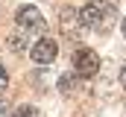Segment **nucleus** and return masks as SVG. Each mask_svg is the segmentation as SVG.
Masks as SVG:
<instances>
[{
  "label": "nucleus",
  "mask_w": 126,
  "mask_h": 117,
  "mask_svg": "<svg viewBox=\"0 0 126 117\" xmlns=\"http://www.w3.org/2000/svg\"><path fill=\"white\" fill-rule=\"evenodd\" d=\"M15 24H18V32L30 35V32H44V15L35 9V6H21L15 12Z\"/></svg>",
  "instance_id": "obj_3"
},
{
  "label": "nucleus",
  "mask_w": 126,
  "mask_h": 117,
  "mask_svg": "<svg viewBox=\"0 0 126 117\" xmlns=\"http://www.w3.org/2000/svg\"><path fill=\"white\" fill-rule=\"evenodd\" d=\"M114 15V6L106 3V0H91L88 6L79 9V24L88 29H103V24Z\"/></svg>",
  "instance_id": "obj_1"
},
{
  "label": "nucleus",
  "mask_w": 126,
  "mask_h": 117,
  "mask_svg": "<svg viewBox=\"0 0 126 117\" xmlns=\"http://www.w3.org/2000/svg\"><path fill=\"white\" fill-rule=\"evenodd\" d=\"M30 56H32L35 64H50L53 58L59 56V44H56L53 38H38V41L30 47Z\"/></svg>",
  "instance_id": "obj_4"
},
{
  "label": "nucleus",
  "mask_w": 126,
  "mask_h": 117,
  "mask_svg": "<svg viewBox=\"0 0 126 117\" xmlns=\"http://www.w3.org/2000/svg\"><path fill=\"white\" fill-rule=\"evenodd\" d=\"M59 88H62V91H70V88H73V79H67V76H62V82H59Z\"/></svg>",
  "instance_id": "obj_8"
},
{
  "label": "nucleus",
  "mask_w": 126,
  "mask_h": 117,
  "mask_svg": "<svg viewBox=\"0 0 126 117\" xmlns=\"http://www.w3.org/2000/svg\"><path fill=\"white\" fill-rule=\"evenodd\" d=\"M15 117H38V108H35V105H21V108L15 111Z\"/></svg>",
  "instance_id": "obj_6"
},
{
  "label": "nucleus",
  "mask_w": 126,
  "mask_h": 117,
  "mask_svg": "<svg viewBox=\"0 0 126 117\" xmlns=\"http://www.w3.org/2000/svg\"><path fill=\"white\" fill-rule=\"evenodd\" d=\"M6 85H9V73H6V67L0 64V94L6 91Z\"/></svg>",
  "instance_id": "obj_7"
},
{
  "label": "nucleus",
  "mask_w": 126,
  "mask_h": 117,
  "mask_svg": "<svg viewBox=\"0 0 126 117\" xmlns=\"http://www.w3.org/2000/svg\"><path fill=\"white\" fill-rule=\"evenodd\" d=\"M120 85L126 88V64H123V67H120Z\"/></svg>",
  "instance_id": "obj_9"
},
{
  "label": "nucleus",
  "mask_w": 126,
  "mask_h": 117,
  "mask_svg": "<svg viewBox=\"0 0 126 117\" xmlns=\"http://www.w3.org/2000/svg\"><path fill=\"white\" fill-rule=\"evenodd\" d=\"M62 29L64 32H76L79 29V12L76 9H70V6L62 9Z\"/></svg>",
  "instance_id": "obj_5"
},
{
  "label": "nucleus",
  "mask_w": 126,
  "mask_h": 117,
  "mask_svg": "<svg viewBox=\"0 0 126 117\" xmlns=\"http://www.w3.org/2000/svg\"><path fill=\"white\" fill-rule=\"evenodd\" d=\"M97 70H100V56H97L91 47L73 50V73H76L79 79H91Z\"/></svg>",
  "instance_id": "obj_2"
},
{
  "label": "nucleus",
  "mask_w": 126,
  "mask_h": 117,
  "mask_svg": "<svg viewBox=\"0 0 126 117\" xmlns=\"http://www.w3.org/2000/svg\"><path fill=\"white\" fill-rule=\"evenodd\" d=\"M120 32H123V38H126V18H123V24H120Z\"/></svg>",
  "instance_id": "obj_10"
}]
</instances>
